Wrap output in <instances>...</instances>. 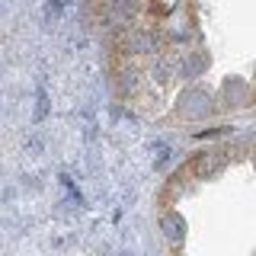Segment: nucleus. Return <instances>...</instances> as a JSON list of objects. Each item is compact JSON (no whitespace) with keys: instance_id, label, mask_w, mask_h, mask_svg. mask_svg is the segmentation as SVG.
<instances>
[{"instance_id":"nucleus-1","label":"nucleus","mask_w":256,"mask_h":256,"mask_svg":"<svg viewBox=\"0 0 256 256\" xmlns=\"http://www.w3.org/2000/svg\"><path fill=\"white\" fill-rule=\"evenodd\" d=\"M164 230H166L170 240H180L182 237V221L176 218V214H166V218H164Z\"/></svg>"},{"instance_id":"nucleus-2","label":"nucleus","mask_w":256,"mask_h":256,"mask_svg":"<svg viewBox=\"0 0 256 256\" xmlns=\"http://www.w3.org/2000/svg\"><path fill=\"white\" fill-rule=\"evenodd\" d=\"M189 170H192V173H202V176H205V173H212V170H214V164H212L208 157H198V160H192V164H189Z\"/></svg>"}]
</instances>
